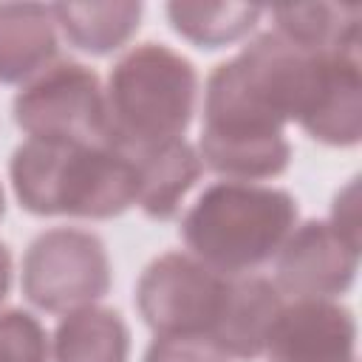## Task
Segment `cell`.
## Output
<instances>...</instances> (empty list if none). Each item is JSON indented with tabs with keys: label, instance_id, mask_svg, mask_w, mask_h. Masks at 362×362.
Listing matches in <instances>:
<instances>
[{
	"label": "cell",
	"instance_id": "52a82bcc",
	"mask_svg": "<svg viewBox=\"0 0 362 362\" xmlns=\"http://www.w3.org/2000/svg\"><path fill=\"white\" fill-rule=\"evenodd\" d=\"M11 113L28 139L105 141V88L93 68L74 59H59L28 79L11 102Z\"/></svg>",
	"mask_w": 362,
	"mask_h": 362
},
{
	"label": "cell",
	"instance_id": "4fadbf2b",
	"mask_svg": "<svg viewBox=\"0 0 362 362\" xmlns=\"http://www.w3.org/2000/svg\"><path fill=\"white\" fill-rule=\"evenodd\" d=\"M57 57V23L51 6L0 3V82L23 85Z\"/></svg>",
	"mask_w": 362,
	"mask_h": 362
},
{
	"label": "cell",
	"instance_id": "8992f818",
	"mask_svg": "<svg viewBox=\"0 0 362 362\" xmlns=\"http://www.w3.org/2000/svg\"><path fill=\"white\" fill-rule=\"evenodd\" d=\"M232 277L192 255L164 252L150 260L136 283L133 303L156 337H201L215 331Z\"/></svg>",
	"mask_w": 362,
	"mask_h": 362
},
{
	"label": "cell",
	"instance_id": "3957f363",
	"mask_svg": "<svg viewBox=\"0 0 362 362\" xmlns=\"http://www.w3.org/2000/svg\"><path fill=\"white\" fill-rule=\"evenodd\" d=\"M198 102L195 65L164 42L122 54L105 88V144L136 156L184 139Z\"/></svg>",
	"mask_w": 362,
	"mask_h": 362
},
{
	"label": "cell",
	"instance_id": "d6986e66",
	"mask_svg": "<svg viewBox=\"0 0 362 362\" xmlns=\"http://www.w3.org/2000/svg\"><path fill=\"white\" fill-rule=\"evenodd\" d=\"M141 362H232L201 337H156Z\"/></svg>",
	"mask_w": 362,
	"mask_h": 362
},
{
	"label": "cell",
	"instance_id": "e0dca14e",
	"mask_svg": "<svg viewBox=\"0 0 362 362\" xmlns=\"http://www.w3.org/2000/svg\"><path fill=\"white\" fill-rule=\"evenodd\" d=\"M274 31L305 51H331L359 40V6L297 3L274 6Z\"/></svg>",
	"mask_w": 362,
	"mask_h": 362
},
{
	"label": "cell",
	"instance_id": "9a60e30c",
	"mask_svg": "<svg viewBox=\"0 0 362 362\" xmlns=\"http://www.w3.org/2000/svg\"><path fill=\"white\" fill-rule=\"evenodd\" d=\"M51 345L54 362H127L130 325L116 308L82 305L57 322Z\"/></svg>",
	"mask_w": 362,
	"mask_h": 362
},
{
	"label": "cell",
	"instance_id": "8fae6325",
	"mask_svg": "<svg viewBox=\"0 0 362 362\" xmlns=\"http://www.w3.org/2000/svg\"><path fill=\"white\" fill-rule=\"evenodd\" d=\"M283 294L266 277H232L229 294L209 342L229 359L252 362L263 356L274 320L283 308Z\"/></svg>",
	"mask_w": 362,
	"mask_h": 362
},
{
	"label": "cell",
	"instance_id": "6da1fadb",
	"mask_svg": "<svg viewBox=\"0 0 362 362\" xmlns=\"http://www.w3.org/2000/svg\"><path fill=\"white\" fill-rule=\"evenodd\" d=\"M325 51H305L277 31L257 34L204 88L198 156L226 181L277 178L291 164L286 124L297 122L314 90Z\"/></svg>",
	"mask_w": 362,
	"mask_h": 362
},
{
	"label": "cell",
	"instance_id": "ba28073f",
	"mask_svg": "<svg viewBox=\"0 0 362 362\" xmlns=\"http://www.w3.org/2000/svg\"><path fill=\"white\" fill-rule=\"evenodd\" d=\"M274 260L277 291L297 300H331L351 291L359 272V243L314 218L294 226Z\"/></svg>",
	"mask_w": 362,
	"mask_h": 362
},
{
	"label": "cell",
	"instance_id": "277c9868",
	"mask_svg": "<svg viewBox=\"0 0 362 362\" xmlns=\"http://www.w3.org/2000/svg\"><path fill=\"white\" fill-rule=\"evenodd\" d=\"M300 218L288 189L215 181L181 218V238L192 257L226 277H243L274 260Z\"/></svg>",
	"mask_w": 362,
	"mask_h": 362
},
{
	"label": "cell",
	"instance_id": "ac0fdd59",
	"mask_svg": "<svg viewBox=\"0 0 362 362\" xmlns=\"http://www.w3.org/2000/svg\"><path fill=\"white\" fill-rule=\"evenodd\" d=\"M0 362H48V334L31 311H0Z\"/></svg>",
	"mask_w": 362,
	"mask_h": 362
},
{
	"label": "cell",
	"instance_id": "7a4b0ae2",
	"mask_svg": "<svg viewBox=\"0 0 362 362\" xmlns=\"http://www.w3.org/2000/svg\"><path fill=\"white\" fill-rule=\"evenodd\" d=\"M8 178L20 206L37 218L110 221L136 206V161L105 144L25 139L14 147Z\"/></svg>",
	"mask_w": 362,
	"mask_h": 362
},
{
	"label": "cell",
	"instance_id": "5b68a950",
	"mask_svg": "<svg viewBox=\"0 0 362 362\" xmlns=\"http://www.w3.org/2000/svg\"><path fill=\"white\" fill-rule=\"evenodd\" d=\"M110 283L113 269L107 246L88 229H45L23 255V297L48 314H68L74 308L93 305L110 291Z\"/></svg>",
	"mask_w": 362,
	"mask_h": 362
},
{
	"label": "cell",
	"instance_id": "7402d4cb",
	"mask_svg": "<svg viewBox=\"0 0 362 362\" xmlns=\"http://www.w3.org/2000/svg\"><path fill=\"white\" fill-rule=\"evenodd\" d=\"M6 215V192H3V184H0V221Z\"/></svg>",
	"mask_w": 362,
	"mask_h": 362
},
{
	"label": "cell",
	"instance_id": "44dd1931",
	"mask_svg": "<svg viewBox=\"0 0 362 362\" xmlns=\"http://www.w3.org/2000/svg\"><path fill=\"white\" fill-rule=\"evenodd\" d=\"M11 274H14V266H11V249L0 240V303L8 297L11 291Z\"/></svg>",
	"mask_w": 362,
	"mask_h": 362
},
{
	"label": "cell",
	"instance_id": "9c48e42d",
	"mask_svg": "<svg viewBox=\"0 0 362 362\" xmlns=\"http://www.w3.org/2000/svg\"><path fill=\"white\" fill-rule=\"evenodd\" d=\"M266 362H356L354 311L334 300L283 305L266 342Z\"/></svg>",
	"mask_w": 362,
	"mask_h": 362
},
{
	"label": "cell",
	"instance_id": "30bf717a",
	"mask_svg": "<svg viewBox=\"0 0 362 362\" xmlns=\"http://www.w3.org/2000/svg\"><path fill=\"white\" fill-rule=\"evenodd\" d=\"M297 124L320 144L356 147L362 139L359 40L322 54L320 74Z\"/></svg>",
	"mask_w": 362,
	"mask_h": 362
},
{
	"label": "cell",
	"instance_id": "7c38bea8",
	"mask_svg": "<svg viewBox=\"0 0 362 362\" xmlns=\"http://www.w3.org/2000/svg\"><path fill=\"white\" fill-rule=\"evenodd\" d=\"M139 173V209L150 221H173L181 212L187 192L198 184L204 161L198 150L184 141H167L130 156Z\"/></svg>",
	"mask_w": 362,
	"mask_h": 362
},
{
	"label": "cell",
	"instance_id": "2e32d148",
	"mask_svg": "<svg viewBox=\"0 0 362 362\" xmlns=\"http://www.w3.org/2000/svg\"><path fill=\"white\" fill-rule=\"evenodd\" d=\"M170 28L201 51H218L243 40L263 17L257 3H167Z\"/></svg>",
	"mask_w": 362,
	"mask_h": 362
},
{
	"label": "cell",
	"instance_id": "ffe728a7",
	"mask_svg": "<svg viewBox=\"0 0 362 362\" xmlns=\"http://www.w3.org/2000/svg\"><path fill=\"white\" fill-rule=\"evenodd\" d=\"M331 226H337L345 238L359 243V178H351L331 204Z\"/></svg>",
	"mask_w": 362,
	"mask_h": 362
},
{
	"label": "cell",
	"instance_id": "5bb4252c",
	"mask_svg": "<svg viewBox=\"0 0 362 362\" xmlns=\"http://www.w3.org/2000/svg\"><path fill=\"white\" fill-rule=\"evenodd\" d=\"M51 14L68 45L90 57H107L133 40L141 25L144 6L139 0L54 3Z\"/></svg>",
	"mask_w": 362,
	"mask_h": 362
}]
</instances>
